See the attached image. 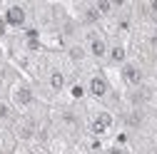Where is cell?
<instances>
[{"mask_svg":"<svg viewBox=\"0 0 157 154\" xmlns=\"http://www.w3.org/2000/svg\"><path fill=\"white\" fill-rule=\"evenodd\" d=\"M82 47L87 50V55L92 60H107V37L97 30V28H85L82 35Z\"/></svg>","mask_w":157,"mask_h":154,"instance_id":"cell-1","label":"cell"},{"mask_svg":"<svg viewBox=\"0 0 157 154\" xmlns=\"http://www.w3.org/2000/svg\"><path fill=\"white\" fill-rule=\"evenodd\" d=\"M3 23L8 25V28H15V30H20V28H25L28 25V8L25 5H20V3H8L5 8H3Z\"/></svg>","mask_w":157,"mask_h":154,"instance_id":"cell-2","label":"cell"},{"mask_svg":"<svg viewBox=\"0 0 157 154\" xmlns=\"http://www.w3.org/2000/svg\"><path fill=\"white\" fill-rule=\"evenodd\" d=\"M120 75H122V82H125L130 90H140V87L145 85V70L137 65V62H132V60H127V62L120 67Z\"/></svg>","mask_w":157,"mask_h":154,"instance_id":"cell-3","label":"cell"},{"mask_svg":"<svg viewBox=\"0 0 157 154\" xmlns=\"http://www.w3.org/2000/svg\"><path fill=\"white\" fill-rule=\"evenodd\" d=\"M87 94L95 97V100H105L110 94V82H107V77L102 72H95L87 80Z\"/></svg>","mask_w":157,"mask_h":154,"instance_id":"cell-4","label":"cell"},{"mask_svg":"<svg viewBox=\"0 0 157 154\" xmlns=\"http://www.w3.org/2000/svg\"><path fill=\"white\" fill-rule=\"evenodd\" d=\"M115 119H112V114L110 112H100V114H95L92 122H90V132L95 134V137H102V134H107L112 129Z\"/></svg>","mask_w":157,"mask_h":154,"instance_id":"cell-5","label":"cell"},{"mask_svg":"<svg viewBox=\"0 0 157 154\" xmlns=\"http://www.w3.org/2000/svg\"><path fill=\"white\" fill-rule=\"evenodd\" d=\"M45 85H48V90H50L52 94H57V92H63V90L67 87V77H65L63 70L52 67V70L48 72V77H45Z\"/></svg>","mask_w":157,"mask_h":154,"instance_id":"cell-6","label":"cell"},{"mask_svg":"<svg viewBox=\"0 0 157 154\" xmlns=\"http://www.w3.org/2000/svg\"><path fill=\"white\" fill-rule=\"evenodd\" d=\"M107 62L122 67L127 62V47L122 42H107Z\"/></svg>","mask_w":157,"mask_h":154,"instance_id":"cell-7","label":"cell"},{"mask_svg":"<svg viewBox=\"0 0 157 154\" xmlns=\"http://www.w3.org/2000/svg\"><path fill=\"white\" fill-rule=\"evenodd\" d=\"M33 100H35V94H33V90L28 85H15L13 87V102L17 107H30Z\"/></svg>","mask_w":157,"mask_h":154,"instance_id":"cell-8","label":"cell"},{"mask_svg":"<svg viewBox=\"0 0 157 154\" xmlns=\"http://www.w3.org/2000/svg\"><path fill=\"white\" fill-rule=\"evenodd\" d=\"M67 57H70L75 65H82L90 55H87V50L82 47V42H70V45H67Z\"/></svg>","mask_w":157,"mask_h":154,"instance_id":"cell-9","label":"cell"},{"mask_svg":"<svg viewBox=\"0 0 157 154\" xmlns=\"http://www.w3.org/2000/svg\"><path fill=\"white\" fill-rule=\"evenodd\" d=\"M92 8L97 10V15L100 17H110V15H115V3H110V0H95L92 3Z\"/></svg>","mask_w":157,"mask_h":154,"instance_id":"cell-10","label":"cell"},{"mask_svg":"<svg viewBox=\"0 0 157 154\" xmlns=\"http://www.w3.org/2000/svg\"><path fill=\"white\" fill-rule=\"evenodd\" d=\"M17 134H20V139H33L35 137V122L33 119H23L17 124Z\"/></svg>","mask_w":157,"mask_h":154,"instance_id":"cell-11","label":"cell"},{"mask_svg":"<svg viewBox=\"0 0 157 154\" xmlns=\"http://www.w3.org/2000/svg\"><path fill=\"white\" fill-rule=\"evenodd\" d=\"M142 119H145V114H142L140 109H132V112L127 114V119H125V122H127L130 127H140V124H142Z\"/></svg>","mask_w":157,"mask_h":154,"instance_id":"cell-12","label":"cell"},{"mask_svg":"<svg viewBox=\"0 0 157 154\" xmlns=\"http://www.w3.org/2000/svg\"><path fill=\"white\" fill-rule=\"evenodd\" d=\"M8 122H13V109L8 102H0V124H8Z\"/></svg>","mask_w":157,"mask_h":154,"instance_id":"cell-13","label":"cell"},{"mask_svg":"<svg viewBox=\"0 0 157 154\" xmlns=\"http://www.w3.org/2000/svg\"><path fill=\"white\" fill-rule=\"evenodd\" d=\"M145 13L150 15V20L157 17V0H147V3H145Z\"/></svg>","mask_w":157,"mask_h":154,"instance_id":"cell-14","label":"cell"},{"mask_svg":"<svg viewBox=\"0 0 157 154\" xmlns=\"http://www.w3.org/2000/svg\"><path fill=\"white\" fill-rule=\"evenodd\" d=\"M70 92H72V97H77V100H80V97H82V94H85V90H82L80 85H75V87H72Z\"/></svg>","mask_w":157,"mask_h":154,"instance_id":"cell-15","label":"cell"},{"mask_svg":"<svg viewBox=\"0 0 157 154\" xmlns=\"http://www.w3.org/2000/svg\"><path fill=\"white\" fill-rule=\"evenodd\" d=\"M107 154H125V149H122L120 144H112V147L107 149Z\"/></svg>","mask_w":157,"mask_h":154,"instance_id":"cell-16","label":"cell"},{"mask_svg":"<svg viewBox=\"0 0 157 154\" xmlns=\"http://www.w3.org/2000/svg\"><path fill=\"white\" fill-rule=\"evenodd\" d=\"M5 32H8V25H5V23H3V17H0V37H3V35H5Z\"/></svg>","mask_w":157,"mask_h":154,"instance_id":"cell-17","label":"cell"},{"mask_svg":"<svg viewBox=\"0 0 157 154\" xmlns=\"http://www.w3.org/2000/svg\"><path fill=\"white\" fill-rule=\"evenodd\" d=\"M152 28H155V30H157V17H152Z\"/></svg>","mask_w":157,"mask_h":154,"instance_id":"cell-18","label":"cell"},{"mask_svg":"<svg viewBox=\"0 0 157 154\" xmlns=\"http://www.w3.org/2000/svg\"><path fill=\"white\" fill-rule=\"evenodd\" d=\"M0 144H3V129H0Z\"/></svg>","mask_w":157,"mask_h":154,"instance_id":"cell-19","label":"cell"}]
</instances>
